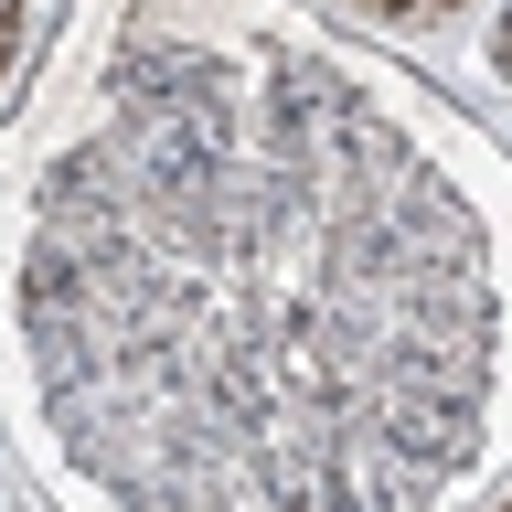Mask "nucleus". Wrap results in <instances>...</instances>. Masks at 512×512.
I'll return each mask as SVG.
<instances>
[{
  "mask_svg": "<svg viewBox=\"0 0 512 512\" xmlns=\"http://www.w3.org/2000/svg\"><path fill=\"white\" fill-rule=\"evenodd\" d=\"M0 54H11V0H0Z\"/></svg>",
  "mask_w": 512,
  "mask_h": 512,
  "instance_id": "f03ea898",
  "label": "nucleus"
},
{
  "mask_svg": "<svg viewBox=\"0 0 512 512\" xmlns=\"http://www.w3.org/2000/svg\"><path fill=\"white\" fill-rule=\"evenodd\" d=\"M502 64H512V22H502Z\"/></svg>",
  "mask_w": 512,
  "mask_h": 512,
  "instance_id": "20e7f679",
  "label": "nucleus"
},
{
  "mask_svg": "<svg viewBox=\"0 0 512 512\" xmlns=\"http://www.w3.org/2000/svg\"><path fill=\"white\" fill-rule=\"evenodd\" d=\"M11 320L128 512H416L491 395V246L374 75L246 0H107L22 139Z\"/></svg>",
  "mask_w": 512,
  "mask_h": 512,
  "instance_id": "f257e3e1",
  "label": "nucleus"
},
{
  "mask_svg": "<svg viewBox=\"0 0 512 512\" xmlns=\"http://www.w3.org/2000/svg\"><path fill=\"white\" fill-rule=\"evenodd\" d=\"M395 11H448V0H395Z\"/></svg>",
  "mask_w": 512,
  "mask_h": 512,
  "instance_id": "7ed1b4c3",
  "label": "nucleus"
}]
</instances>
